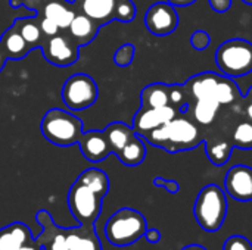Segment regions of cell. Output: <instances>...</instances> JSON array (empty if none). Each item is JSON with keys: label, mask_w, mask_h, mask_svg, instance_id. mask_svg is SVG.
Wrapping results in <instances>:
<instances>
[{"label": "cell", "mask_w": 252, "mask_h": 250, "mask_svg": "<svg viewBox=\"0 0 252 250\" xmlns=\"http://www.w3.org/2000/svg\"><path fill=\"white\" fill-rule=\"evenodd\" d=\"M204 131L201 125L186 112L179 113L170 122L142 136L152 146L161 147L170 153L190 150L204 143Z\"/></svg>", "instance_id": "cell-1"}, {"label": "cell", "mask_w": 252, "mask_h": 250, "mask_svg": "<svg viewBox=\"0 0 252 250\" xmlns=\"http://www.w3.org/2000/svg\"><path fill=\"white\" fill-rule=\"evenodd\" d=\"M148 230L146 218L136 209L121 208L106 221L105 237L118 248L131 246L140 240Z\"/></svg>", "instance_id": "cell-2"}, {"label": "cell", "mask_w": 252, "mask_h": 250, "mask_svg": "<svg viewBox=\"0 0 252 250\" xmlns=\"http://www.w3.org/2000/svg\"><path fill=\"white\" fill-rule=\"evenodd\" d=\"M193 214L202 230L207 233L219 231L227 217L226 192L217 184L205 186L196 197Z\"/></svg>", "instance_id": "cell-3"}, {"label": "cell", "mask_w": 252, "mask_h": 250, "mask_svg": "<svg viewBox=\"0 0 252 250\" xmlns=\"http://www.w3.org/2000/svg\"><path fill=\"white\" fill-rule=\"evenodd\" d=\"M40 128L46 140L61 147L77 144L84 133V124L81 119L62 109L47 111L41 119Z\"/></svg>", "instance_id": "cell-4"}, {"label": "cell", "mask_w": 252, "mask_h": 250, "mask_svg": "<svg viewBox=\"0 0 252 250\" xmlns=\"http://www.w3.org/2000/svg\"><path fill=\"white\" fill-rule=\"evenodd\" d=\"M219 69L230 78L245 77L252 72V43L244 38H230L216 50Z\"/></svg>", "instance_id": "cell-5"}, {"label": "cell", "mask_w": 252, "mask_h": 250, "mask_svg": "<svg viewBox=\"0 0 252 250\" xmlns=\"http://www.w3.org/2000/svg\"><path fill=\"white\" fill-rule=\"evenodd\" d=\"M102 196L77 180L71 186L66 196L69 212L77 222L83 225H94L102 212Z\"/></svg>", "instance_id": "cell-6"}, {"label": "cell", "mask_w": 252, "mask_h": 250, "mask_svg": "<svg viewBox=\"0 0 252 250\" xmlns=\"http://www.w3.org/2000/svg\"><path fill=\"white\" fill-rule=\"evenodd\" d=\"M99 96L96 81L87 74L71 75L62 87V100L71 111H84L90 108Z\"/></svg>", "instance_id": "cell-7"}, {"label": "cell", "mask_w": 252, "mask_h": 250, "mask_svg": "<svg viewBox=\"0 0 252 250\" xmlns=\"http://www.w3.org/2000/svg\"><path fill=\"white\" fill-rule=\"evenodd\" d=\"M46 60L55 66H69L78 60V46L77 43L63 34H56L43 40L40 46Z\"/></svg>", "instance_id": "cell-8"}, {"label": "cell", "mask_w": 252, "mask_h": 250, "mask_svg": "<svg viewBox=\"0 0 252 250\" xmlns=\"http://www.w3.org/2000/svg\"><path fill=\"white\" fill-rule=\"evenodd\" d=\"M145 25L154 35H168L179 25L176 7L168 1L154 3L145 13Z\"/></svg>", "instance_id": "cell-9"}, {"label": "cell", "mask_w": 252, "mask_h": 250, "mask_svg": "<svg viewBox=\"0 0 252 250\" xmlns=\"http://www.w3.org/2000/svg\"><path fill=\"white\" fill-rule=\"evenodd\" d=\"M179 111L167 105L162 108H140L133 118V130L137 136H145L146 133L170 122Z\"/></svg>", "instance_id": "cell-10"}, {"label": "cell", "mask_w": 252, "mask_h": 250, "mask_svg": "<svg viewBox=\"0 0 252 250\" xmlns=\"http://www.w3.org/2000/svg\"><path fill=\"white\" fill-rule=\"evenodd\" d=\"M226 193L238 202L252 200V168L248 165L232 167L224 178Z\"/></svg>", "instance_id": "cell-11"}, {"label": "cell", "mask_w": 252, "mask_h": 250, "mask_svg": "<svg viewBox=\"0 0 252 250\" xmlns=\"http://www.w3.org/2000/svg\"><path fill=\"white\" fill-rule=\"evenodd\" d=\"M35 218L41 225V233L35 240L40 243L43 250H68L66 228L58 227L46 209L38 211Z\"/></svg>", "instance_id": "cell-12"}, {"label": "cell", "mask_w": 252, "mask_h": 250, "mask_svg": "<svg viewBox=\"0 0 252 250\" xmlns=\"http://www.w3.org/2000/svg\"><path fill=\"white\" fill-rule=\"evenodd\" d=\"M204 144H205V153L208 159L216 167L226 165L235 149L230 134L227 131L211 130L210 133L204 134Z\"/></svg>", "instance_id": "cell-13"}, {"label": "cell", "mask_w": 252, "mask_h": 250, "mask_svg": "<svg viewBox=\"0 0 252 250\" xmlns=\"http://www.w3.org/2000/svg\"><path fill=\"white\" fill-rule=\"evenodd\" d=\"M77 144H78L83 156L93 164L102 162L112 153L111 146L103 134V130L102 131L93 130V131L83 133Z\"/></svg>", "instance_id": "cell-14"}, {"label": "cell", "mask_w": 252, "mask_h": 250, "mask_svg": "<svg viewBox=\"0 0 252 250\" xmlns=\"http://www.w3.org/2000/svg\"><path fill=\"white\" fill-rule=\"evenodd\" d=\"M221 75L216 72H201L198 75L190 77L185 85L192 97V102L196 99H214L216 100V90L219 85Z\"/></svg>", "instance_id": "cell-15"}, {"label": "cell", "mask_w": 252, "mask_h": 250, "mask_svg": "<svg viewBox=\"0 0 252 250\" xmlns=\"http://www.w3.org/2000/svg\"><path fill=\"white\" fill-rule=\"evenodd\" d=\"M66 239L68 250H102L94 225L78 224L74 228H66Z\"/></svg>", "instance_id": "cell-16"}, {"label": "cell", "mask_w": 252, "mask_h": 250, "mask_svg": "<svg viewBox=\"0 0 252 250\" xmlns=\"http://www.w3.org/2000/svg\"><path fill=\"white\" fill-rule=\"evenodd\" d=\"M80 1V10L99 27L106 25L115 19V3L117 0H77Z\"/></svg>", "instance_id": "cell-17"}, {"label": "cell", "mask_w": 252, "mask_h": 250, "mask_svg": "<svg viewBox=\"0 0 252 250\" xmlns=\"http://www.w3.org/2000/svg\"><path fill=\"white\" fill-rule=\"evenodd\" d=\"M32 239L28 225L24 222H12L0 228V250H18Z\"/></svg>", "instance_id": "cell-18"}, {"label": "cell", "mask_w": 252, "mask_h": 250, "mask_svg": "<svg viewBox=\"0 0 252 250\" xmlns=\"http://www.w3.org/2000/svg\"><path fill=\"white\" fill-rule=\"evenodd\" d=\"M100 27L90 19L89 16H86L84 13H75L74 19L71 21L68 31H69V37L77 43L78 47L89 44L90 41L94 40V37L97 35Z\"/></svg>", "instance_id": "cell-19"}, {"label": "cell", "mask_w": 252, "mask_h": 250, "mask_svg": "<svg viewBox=\"0 0 252 250\" xmlns=\"http://www.w3.org/2000/svg\"><path fill=\"white\" fill-rule=\"evenodd\" d=\"M0 44L7 59H13V60H19L31 52V47L27 44V41L24 40L15 24L3 32L0 38Z\"/></svg>", "instance_id": "cell-20"}, {"label": "cell", "mask_w": 252, "mask_h": 250, "mask_svg": "<svg viewBox=\"0 0 252 250\" xmlns=\"http://www.w3.org/2000/svg\"><path fill=\"white\" fill-rule=\"evenodd\" d=\"M220 109H221L220 103L214 99H196L189 105L188 113L201 127H210L216 122Z\"/></svg>", "instance_id": "cell-21"}, {"label": "cell", "mask_w": 252, "mask_h": 250, "mask_svg": "<svg viewBox=\"0 0 252 250\" xmlns=\"http://www.w3.org/2000/svg\"><path fill=\"white\" fill-rule=\"evenodd\" d=\"M75 13L77 12L65 0H47L40 12V15L52 19L61 29H68Z\"/></svg>", "instance_id": "cell-22"}, {"label": "cell", "mask_w": 252, "mask_h": 250, "mask_svg": "<svg viewBox=\"0 0 252 250\" xmlns=\"http://www.w3.org/2000/svg\"><path fill=\"white\" fill-rule=\"evenodd\" d=\"M103 134L111 146L112 153L118 155L121 152V149L131 140V137L136 133H134L133 127H130L124 122H112L103 130Z\"/></svg>", "instance_id": "cell-23"}, {"label": "cell", "mask_w": 252, "mask_h": 250, "mask_svg": "<svg viewBox=\"0 0 252 250\" xmlns=\"http://www.w3.org/2000/svg\"><path fill=\"white\" fill-rule=\"evenodd\" d=\"M142 108H162L170 105V85L155 83L146 85L140 93Z\"/></svg>", "instance_id": "cell-24"}, {"label": "cell", "mask_w": 252, "mask_h": 250, "mask_svg": "<svg viewBox=\"0 0 252 250\" xmlns=\"http://www.w3.org/2000/svg\"><path fill=\"white\" fill-rule=\"evenodd\" d=\"M120 162L126 167H137L140 165L146 158V146L140 136L134 134L131 140L121 149V152L117 155Z\"/></svg>", "instance_id": "cell-25"}, {"label": "cell", "mask_w": 252, "mask_h": 250, "mask_svg": "<svg viewBox=\"0 0 252 250\" xmlns=\"http://www.w3.org/2000/svg\"><path fill=\"white\" fill-rule=\"evenodd\" d=\"M16 25V28L19 29L21 35L24 37V40L27 41V44L32 49L40 47L44 35L40 29V24H38V16H31V18H18L13 22Z\"/></svg>", "instance_id": "cell-26"}, {"label": "cell", "mask_w": 252, "mask_h": 250, "mask_svg": "<svg viewBox=\"0 0 252 250\" xmlns=\"http://www.w3.org/2000/svg\"><path fill=\"white\" fill-rule=\"evenodd\" d=\"M77 181L83 183L84 186H87L89 189H92L94 193H97L102 197H105L109 192V178L106 172H103L99 168H89L83 171L78 175Z\"/></svg>", "instance_id": "cell-27"}, {"label": "cell", "mask_w": 252, "mask_h": 250, "mask_svg": "<svg viewBox=\"0 0 252 250\" xmlns=\"http://www.w3.org/2000/svg\"><path fill=\"white\" fill-rule=\"evenodd\" d=\"M242 97L239 87L230 77H223L219 81L217 90H216V100L220 103V106H230L236 103Z\"/></svg>", "instance_id": "cell-28"}, {"label": "cell", "mask_w": 252, "mask_h": 250, "mask_svg": "<svg viewBox=\"0 0 252 250\" xmlns=\"http://www.w3.org/2000/svg\"><path fill=\"white\" fill-rule=\"evenodd\" d=\"M230 139L235 147H239L244 150L252 149V121L242 116V119L238 121L235 128L232 130Z\"/></svg>", "instance_id": "cell-29"}, {"label": "cell", "mask_w": 252, "mask_h": 250, "mask_svg": "<svg viewBox=\"0 0 252 250\" xmlns=\"http://www.w3.org/2000/svg\"><path fill=\"white\" fill-rule=\"evenodd\" d=\"M192 97L185 84H171L170 85V106L179 111V113H186Z\"/></svg>", "instance_id": "cell-30"}, {"label": "cell", "mask_w": 252, "mask_h": 250, "mask_svg": "<svg viewBox=\"0 0 252 250\" xmlns=\"http://www.w3.org/2000/svg\"><path fill=\"white\" fill-rule=\"evenodd\" d=\"M136 16V6L131 0H117L115 3V19L121 22H130Z\"/></svg>", "instance_id": "cell-31"}, {"label": "cell", "mask_w": 252, "mask_h": 250, "mask_svg": "<svg viewBox=\"0 0 252 250\" xmlns=\"http://www.w3.org/2000/svg\"><path fill=\"white\" fill-rule=\"evenodd\" d=\"M134 52H136V49H134V46L131 43L123 44L115 52V55H114L115 65H118V66H128L133 62V59H134Z\"/></svg>", "instance_id": "cell-32"}, {"label": "cell", "mask_w": 252, "mask_h": 250, "mask_svg": "<svg viewBox=\"0 0 252 250\" xmlns=\"http://www.w3.org/2000/svg\"><path fill=\"white\" fill-rule=\"evenodd\" d=\"M190 44L196 50H205L211 44V35L204 29H198L190 35Z\"/></svg>", "instance_id": "cell-33"}, {"label": "cell", "mask_w": 252, "mask_h": 250, "mask_svg": "<svg viewBox=\"0 0 252 250\" xmlns=\"http://www.w3.org/2000/svg\"><path fill=\"white\" fill-rule=\"evenodd\" d=\"M223 250H252V243L244 236H232L226 240Z\"/></svg>", "instance_id": "cell-34"}, {"label": "cell", "mask_w": 252, "mask_h": 250, "mask_svg": "<svg viewBox=\"0 0 252 250\" xmlns=\"http://www.w3.org/2000/svg\"><path fill=\"white\" fill-rule=\"evenodd\" d=\"M38 24H40V29H41L44 38L53 37V35L59 34V31H61V28L52 19H49V18H46L43 15H38Z\"/></svg>", "instance_id": "cell-35"}, {"label": "cell", "mask_w": 252, "mask_h": 250, "mask_svg": "<svg viewBox=\"0 0 252 250\" xmlns=\"http://www.w3.org/2000/svg\"><path fill=\"white\" fill-rule=\"evenodd\" d=\"M154 184H155L157 187L165 189V190H167L168 193H171V194H176V193L180 190V186H179V183H177L176 180H165V178L157 177V178L154 180Z\"/></svg>", "instance_id": "cell-36"}, {"label": "cell", "mask_w": 252, "mask_h": 250, "mask_svg": "<svg viewBox=\"0 0 252 250\" xmlns=\"http://www.w3.org/2000/svg\"><path fill=\"white\" fill-rule=\"evenodd\" d=\"M214 12H227L232 7V0H208Z\"/></svg>", "instance_id": "cell-37"}, {"label": "cell", "mask_w": 252, "mask_h": 250, "mask_svg": "<svg viewBox=\"0 0 252 250\" xmlns=\"http://www.w3.org/2000/svg\"><path fill=\"white\" fill-rule=\"evenodd\" d=\"M143 237H145L149 243L157 245V243H159V240H161V233H159L157 228H148Z\"/></svg>", "instance_id": "cell-38"}, {"label": "cell", "mask_w": 252, "mask_h": 250, "mask_svg": "<svg viewBox=\"0 0 252 250\" xmlns=\"http://www.w3.org/2000/svg\"><path fill=\"white\" fill-rule=\"evenodd\" d=\"M18 250H43V248L40 246V243L35 240V239H32L31 242H28V243H25L22 248H19Z\"/></svg>", "instance_id": "cell-39"}, {"label": "cell", "mask_w": 252, "mask_h": 250, "mask_svg": "<svg viewBox=\"0 0 252 250\" xmlns=\"http://www.w3.org/2000/svg\"><path fill=\"white\" fill-rule=\"evenodd\" d=\"M170 4H173V6H179V7H185V6H190V4H193L195 1H198V0H167Z\"/></svg>", "instance_id": "cell-40"}, {"label": "cell", "mask_w": 252, "mask_h": 250, "mask_svg": "<svg viewBox=\"0 0 252 250\" xmlns=\"http://www.w3.org/2000/svg\"><path fill=\"white\" fill-rule=\"evenodd\" d=\"M242 102H244V99H242ZM244 116H245L247 119L252 121V102H250V103H244Z\"/></svg>", "instance_id": "cell-41"}, {"label": "cell", "mask_w": 252, "mask_h": 250, "mask_svg": "<svg viewBox=\"0 0 252 250\" xmlns=\"http://www.w3.org/2000/svg\"><path fill=\"white\" fill-rule=\"evenodd\" d=\"M6 59H7V56H6V53H4L1 44H0V71L3 69V66H4V63H6Z\"/></svg>", "instance_id": "cell-42"}, {"label": "cell", "mask_w": 252, "mask_h": 250, "mask_svg": "<svg viewBox=\"0 0 252 250\" xmlns=\"http://www.w3.org/2000/svg\"><path fill=\"white\" fill-rule=\"evenodd\" d=\"M182 250H208V249H205V248H204V246H201V245H189V246L183 248Z\"/></svg>", "instance_id": "cell-43"}, {"label": "cell", "mask_w": 252, "mask_h": 250, "mask_svg": "<svg viewBox=\"0 0 252 250\" xmlns=\"http://www.w3.org/2000/svg\"><path fill=\"white\" fill-rule=\"evenodd\" d=\"M242 99H244V103H250V102H252V87H250V90L247 91V94H245Z\"/></svg>", "instance_id": "cell-44"}, {"label": "cell", "mask_w": 252, "mask_h": 250, "mask_svg": "<svg viewBox=\"0 0 252 250\" xmlns=\"http://www.w3.org/2000/svg\"><path fill=\"white\" fill-rule=\"evenodd\" d=\"M10 4H12L13 7H18V6L22 4V0H10Z\"/></svg>", "instance_id": "cell-45"}, {"label": "cell", "mask_w": 252, "mask_h": 250, "mask_svg": "<svg viewBox=\"0 0 252 250\" xmlns=\"http://www.w3.org/2000/svg\"><path fill=\"white\" fill-rule=\"evenodd\" d=\"M244 3H247V4H251L252 6V0H242Z\"/></svg>", "instance_id": "cell-46"}]
</instances>
